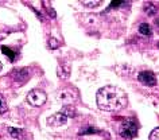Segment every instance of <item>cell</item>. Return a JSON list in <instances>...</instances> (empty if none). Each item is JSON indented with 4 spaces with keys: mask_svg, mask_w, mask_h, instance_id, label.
<instances>
[{
    "mask_svg": "<svg viewBox=\"0 0 159 140\" xmlns=\"http://www.w3.org/2000/svg\"><path fill=\"white\" fill-rule=\"evenodd\" d=\"M67 121V117L66 116H63L61 112L59 113H55L53 116H50V117H47V124L51 127H61V125H65Z\"/></svg>",
    "mask_w": 159,
    "mask_h": 140,
    "instance_id": "7",
    "label": "cell"
},
{
    "mask_svg": "<svg viewBox=\"0 0 159 140\" xmlns=\"http://www.w3.org/2000/svg\"><path fill=\"white\" fill-rule=\"evenodd\" d=\"M143 10H144V12L148 15V16H154V15L157 14V7H155L152 3H146Z\"/></svg>",
    "mask_w": 159,
    "mask_h": 140,
    "instance_id": "11",
    "label": "cell"
},
{
    "mask_svg": "<svg viewBox=\"0 0 159 140\" xmlns=\"http://www.w3.org/2000/svg\"><path fill=\"white\" fill-rule=\"evenodd\" d=\"M7 111H8V106H7V101H6V98L3 97L2 94H0V115L6 113Z\"/></svg>",
    "mask_w": 159,
    "mask_h": 140,
    "instance_id": "15",
    "label": "cell"
},
{
    "mask_svg": "<svg viewBox=\"0 0 159 140\" xmlns=\"http://www.w3.org/2000/svg\"><path fill=\"white\" fill-rule=\"evenodd\" d=\"M157 46H158V47H159V42H158V43H157Z\"/></svg>",
    "mask_w": 159,
    "mask_h": 140,
    "instance_id": "23",
    "label": "cell"
},
{
    "mask_svg": "<svg viewBox=\"0 0 159 140\" xmlns=\"http://www.w3.org/2000/svg\"><path fill=\"white\" fill-rule=\"evenodd\" d=\"M57 73H58V77H59V78L65 79V78H67V77H69L70 71H69V67H63V66L61 65V66H58V70H57Z\"/></svg>",
    "mask_w": 159,
    "mask_h": 140,
    "instance_id": "13",
    "label": "cell"
},
{
    "mask_svg": "<svg viewBox=\"0 0 159 140\" xmlns=\"http://www.w3.org/2000/svg\"><path fill=\"white\" fill-rule=\"evenodd\" d=\"M47 12H49L50 14V18H55V11L53 10V8H50V7H49V8H47Z\"/></svg>",
    "mask_w": 159,
    "mask_h": 140,
    "instance_id": "20",
    "label": "cell"
},
{
    "mask_svg": "<svg viewBox=\"0 0 159 140\" xmlns=\"http://www.w3.org/2000/svg\"><path fill=\"white\" fill-rule=\"evenodd\" d=\"M47 45H49L50 49H57V47L59 46V42L55 38H49V42H47Z\"/></svg>",
    "mask_w": 159,
    "mask_h": 140,
    "instance_id": "16",
    "label": "cell"
},
{
    "mask_svg": "<svg viewBox=\"0 0 159 140\" xmlns=\"http://www.w3.org/2000/svg\"><path fill=\"white\" fill-rule=\"evenodd\" d=\"M30 77H31V73H30V69H27V67H25V69H15V71L12 73V78L20 84L27 82Z\"/></svg>",
    "mask_w": 159,
    "mask_h": 140,
    "instance_id": "6",
    "label": "cell"
},
{
    "mask_svg": "<svg viewBox=\"0 0 159 140\" xmlns=\"http://www.w3.org/2000/svg\"><path fill=\"white\" fill-rule=\"evenodd\" d=\"M148 139H150V140H159V127L151 131V133H150V138H148Z\"/></svg>",
    "mask_w": 159,
    "mask_h": 140,
    "instance_id": "17",
    "label": "cell"
},
{
    "mask_svg": "<svg viewBox=\"0 0 159 140\" xmlns=\"http://www.w3.org/2000/svg\"><path fill=\"white\" fill-rule=\"evenodd\" d=\"M138 79L140 81V84L146 86H154L157 85V77H155V74L152 71L150 70H143L140 73L138 74Z\"/></svg>",
    "mask_w": 159,
    "mask_h": 140,
    "instance_id": "5",
    "label": "cell"
},
{
    "mask_svg": "<svg viewBox=\"0 0 159 140\" xmlns=\"http://www.w3.org/2000/svg\"><path fill=\"white\" fill-rule=\"evenodd\" d=\"M75 96H77V93H75L74 89H71V88H66V89H59L58 90L57 98H58L59 102L65 104V105H69V104L74 102Z\"/></svg>",
    "mask_w": 159,
    "mask_h": 140,
    "instance_id": "4",
    "label": "cell"
},
{
    "mask_svg": "<svg viewBox=\"0 0 159 140\" xmlns=\"http://www.w3.org/2000/svg\"><path fill=\"white\" fill-rule=\"evenodd\" d=\"M155 25H157V26L159 27V18H158V19H155Z\"/></svg>",
    "mask_w": 159,
    "mask_h": 140,
    "instance_id": "21",
    "label": "cell"
},
{
    "mask_svg": "<svg viewBox=\"0 0 159 140\" xmlns=\"http://www.w3.org/2000/svg\"><path fill=\"white\" fill-rule=\"evenodd\" d=\"M7 131H8V133H10L11 138H14V139H20V138H22L23 131H22V129H19V128L8 127V128H7Z\"/></svg>",
    "mask_w": 159,
    "mask_h": 140,
    "instance_id": "9",
    "label": "cell"
},
{
    "mask_svg": "<svg viewBox=\"0 0 159 140\" xmlns=\"http://www.w3.org/2000/svg\"><path fill=\"white\" fill-rule=\"evenodd\" d=\"M61 113L63 116H66V117H75V116H77V109H75L73 105H65L62 108Z\"/></svg>",
    "mask_w": 159,
    "mask_h": 140,
    "instance_id": "8",
    "label": "cell"
},
{
    "mask_svg": "<svg viewBox=\"0 0 159 140\" xmlns=\"http://www.w3.org/2000/svg\"><path fill=\"white\" fill-rule=\"evenodd\" d=\"M2 53H3V54H6L11 62H14V61H15V58H16V53H15L14 50L8 49L7 46H2Z\"/></svg>",
    "mask_w": 159,
    "mask_h": 140,
    "instance_id": "10",
    "label": "cell"
},
{
    "mask_svg": "<svg viewBox=\"0 0 159 140\" xmlns=\"http://www.w3.org/2000/svg\"><path fill=\"white\" fill-rule=\"evenodd\" d=\"M139 33L142 35H146V37H150V35L152 34V31H151V27L148 23H142V25L139 26Z\"/></svg>",
    "mask_w": 159,
    "mask_h": 140,
    "instance_id": "12",
    "label": "cell"
},
{
    "mask_svg": "<svg viewBox=\"0 0 159 140\" xmlns=\"http://www.w3.org/2000/svg\"><path fill=\"white\" fill-rule=\"evenodd\" d=\"M101 2H98V0H94V2H85V0H82L81 2V4H84V6H86V7H96V6H98Z\"/></svg>",
    "mask_w": 159,
    "mask_h": 140,
    "instance_id": "18",
    "label": "cell"
},
{
    "mask_svg": "<svg viewBox=\"0 0 159 140\" xmlns=\"http://www.w3.org/2000/svg\"><path fill=\"white\" fill-rule=\"evenodd\" d=\"M0 70H2V63H0Z\"/></svg>",
    "mask_w": 159,
    "mask_h": 140,
    "instance_id": "22",
    "label": "cell"
},
{
    "mask_svg": "<svg viewBox=\"0 0 159 140\" xmlns=\"http://www.w3.org/2000/svg\"><path fill=\"white\" fill-rule=\"evenodd\" d=\"M100 129H97V128H93V127H88V128H84V129L80 131V135H92V133H98Z\"/></svg>",
    "mask_w": 159,
    "mask_h": 140,
    "instance_id": "14",
    "label": "cell"
},
{
    "mask_svg": "<svg viewBox=\"0 0 159 140\" xmlns=\"http://www.w3.org/2000/svg\"><path fill=\"white\" fill-rule=\"evenodd\" d=\"M138 124L132 121V120H125L124 123L121 124L120 127V136L123 139H127V140H131L134 138H136L138 135Z\"/></svg>",
    "mask_w": 159,
    "mask_h": 140,
    "instance_id": "2",
    "label": "cell"
},
{
    "mask_svg": "<svg viewBox=\"0 0 159 140\" xmlns=\"http://www.w3.org/2000/svg\"><path fill=\"white\" fill-rule=\"evenodd\" d=\"M97 106L107 112H119L127 106V94L125 92L117 86H104L97 92L96 96Z\"/></svg>",
    "mask_w": 159,
    "mask_h": 140,
    "instance_id": "1",
    "label": "cell"
},
{
    "mask_svg": "<svg viewBox=\"0 0 159 140\" xmlns=\"http://www.w3.org/2000/svg\"><path fill=\"white\" fill-rule=\"evenodd\" d=\"M121 4H128V2H117V0H115V2L111 3V8H116V7H120Z\"/></svg>",
    "mask_w": 159,
    "mask_h": 140,
    "instance_id": "19",
    "label": "cell"
},
{
    "mask_svg": "<svg viewBox=\"0 0 159 140\" xmlns=\"http://www.w3.org/2000/svg\"><path fill=\"white\" fill-rule=\"evenodd\" d=\"M47 100L46 92H43L41 89H34L27 94V102L33 106H42Z\"/></svg>",
    "mask_w": 159,
    "mask_h": 140,
    "instance_id": "3",
    "label": "cell"
}]
</instances>
